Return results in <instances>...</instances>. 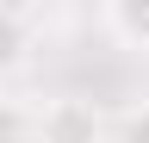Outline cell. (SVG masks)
I'll return each instance as SVG.
<instances>
[{"mask_svg": "<svg viewBox=\"0 0 149 143\" xmlns=\"http://www.w3.org/2000/svg\"><path fill=\"white\" fill-rule=\"evenodd\" d=\"M31 137L37 143H106V118H100L93 100L62 93V100H50L44 112L31 118Z\"/></svg>", "mask_w": 149, "mask_h": 143, "instance_id": "6da1fadb", "label": "cell"}, {"mask_svg": "<svg viewBox=\"0 0 149 143\" xmlns=\"http://www.w3.org/2000/svg\"><path fill=\"white\" fill-rule=\"evenodd\" d=\"M106 25L118 31L130 50H149V0H118V6H106Z\"/></svg>", "mask_w": 149, "mask_h": 143, "instance_id": "7a4b0ae2", "label": "cell"}, {"mask_svg": "<svg viewBox=\"0 0 149 143\" xmlns=\"http://www.w3.org/2000/svg\"><path fill=\"white\" fill-rule=\"evenodd\" d=\"M19 56H25V13H19V6H0V75L19 68Z\"/></svg>", "mask_w": 149, "mask_h": 143, "instance_id": "3957f363", "label": "cell"}, {"mask_svg": "<svg viewBox=\"0 0 149 143\" xmlns=\"http://www.w3.org/2000/svg\"><path fill=\"white\" fill-rule=\"evenodd\" d=\"M106 143H149V106H130V112H118V124L106 131Z\"/></svg>", "mask_w": 149, "mask_h": 143, "instance_id": "277c9868", "label": "cell"}, {"mask_svg": "<svg viewBox=\"0 0 149 143\" xmlns=\"http://www.w3.org/2000/svg\"><path fill=\"white\" fill-rule=\"evenodd\" d=\"M25 137H31L25 106H19V100H0V143H25Z\"/></svg>", "mask_w": 149, "mask_h": 143, "instance_id": "5b68a950", "label": "cell"}]
</instances>
